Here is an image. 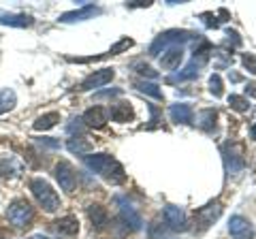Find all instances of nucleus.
<instances>
[{
	"label": "nucleus",
	"mask_w": 256,
	"mask_h": 239,
	"mask_svg": "<svg viewBox=\"0 0 256 239\" xmlns=\"http://www.w3.org/2000/svg\"><path fill=\"white\" fill-rule=\"evenodd\" d=\"M84 162L88 169H92L94 173L102 175L107 182L111 184H120V182L126 180V173H124V166L120 164L116 158H111L109 154H88L84 156Z\"/></svg>",
	"instance_id": "1"
},
{
	"label": "nucleus",
	"mask_w": 256,
	"mask_h": 239,
	"mask_svg": "<svg viewBox=\"0 0 256 239\" xmlns=\"http://www.w3.org/2000/svg\"><path fill=\"white\" fill-rule=\"evenodd\" d=\"M54 228L58 230L60 235H77L79 233V220L75 216H64L60 220H56L54 222Z\"/></svg>",
	"instance_id": "18"
},
{
	"label": "nucleus",
	"mask_w": 256,
	"mask_h": 239,
	"mask_svg": "<svg viewBox=\"0 0 256 239\" xmlns=\"http://www.w3.org/2000/svg\"><path fill=\"white\" fill-rule=\"evenodd\" d=\"M228 233L233 239H252L254 228L244 216H233L228 220Z\"/></svg>",
	"instance_id": "10"
},
{
	"label": "nucleus",
	"mask_w": 256,
	"mask_h": 239,
	"mask_svg": "<svg viewBox=\"0 0 256 239\" xmlns=\"http://www.w3.org/2000/svg\"><path fill=\"white\" fill-rule=\"evenodd\" d=\"M228 105L233 107L235 111H248V98H244V96H239V94H230L228 96Z\"/></svg>",
	"instance_id": "26"
},
{
	"label": "nucleus",
	"mask_w": 256,
	"mask_h": 239,
	"mask_svg": "<svg viewBox=\"0 0 256 239\" xmlns=\"http://www.w3.org/2000/svg\"><path fill=\"white\" fill-rule=\"evenodd\" d=\"M54 175H56V180H58V184L62 190H66V192H75V188H77V173L73 169V164L66 162V160H62L56 164V169H54Z\"/></svg>",
	"instance_id": "5"
},
{
	"label": "nucleus",
	"mask_w": 256,
	"mask_h": 239,
	"mask_svg": "<svg viewBox=\"0 0 256 239\" xmlns=\"http://www.w3.org/2000/svg\"><path fill=\"white\" fill-rule=\"evenodd\" d=\"M0 24L2 26H11V28H30L34 24V20L24 13H6V15H0Z\"/></svg>",
	"instance_id": "16"
},
{
	"label": "nucleus",
	"mask_w": 256,
	"mask_h": 239,
	"mask_svg": "<svg viewBox=\"0 0 256 239\" xmlns=\"http://www.w3.org/2000/svg\"><path fill=\"white\" fill-rule=\"evenodd\" d=\"M222 154H224V166H226L228 175H235V173H239L246 166L242 150H239L237 146H224Z\"/></svg>",
	"instance_id": "7"
},
{
	"label": "nucleus",
	"mask_w": 256,
	"mask_h": 239,
	"mask_svg": "<svg viewBox=\"0 0 256 239\" xmlns=\"http://www.w3.org/2000/svg\"><path fill=\"white\" fill-rule=\"evenodd\" d=\"M184 60V50L182 47H171V50H166L162 54V58H160V66L164 70H175Z\"/></svg>",
	"instance_id": "15"
},
{
	"label": "nucleus",
	"mask_w": 256,
	"mask_h": 239,
	"mask_svg": "<svg viewBox=\"0 0 256 239\" xmlns=\"http://www.w3.org/2000/svg\"><path fill=\"white\" fill-rule=\"evenodd\" d=\"M6 218H9V222L13 226L24 228V226H30L32 218H34V210H32V205L26 201V198H18V201H13L9 205Z\"/></svg>",
	"instance_id": "4"
},
{
	"label": "nucleus",
	"mask_w": 256,
	"mask_h": 239,
	"mask_svg": "<svg viewBox=\"0 0 256 239\" xmlns=\"http://www.w3.org/2000/svg\"><path fill=\"white\" fill-rule=\"evenodd\" d=\"M137 70H139V75H143V77H150V79H156L158 77V70H154L152 66H148V64H137Z\"/></svg>",
	"instance_id": "30"
},
{
	"label": "nucleus",
	"mask_w": 256,
	"mask_h": 239,
	"mask_svg": "<svg viewBox=\"0 0 256 239\" xmlns=\"http://www.w3.org/2000/svg\"><path fill=\"white\" fill-rule=\"evenodd\" d=\"M216 120H218V111L216 109H203L201 114L196 116V124L201 126L203 130H214L216 128Z\"/></svg>",
	"instance_id": "23"
},
{
	"label": "nucleus",
	"mask_w": 256,
	"mask_h": 239,
	"mask_svg": "<svg viewBox=\"0 0 256 239\" xmlns=\"http://www.w3.org/2000/svg\"><path fill=\"white\" fill-rule=\"evenodd\" d=\"M109 116H111V120H114V122L124 124V122H130V120L134 118V111H132V107L128 105V102H118V105L111 107Z\"/></svg>",
	"instance_id": "19"
},
{
	"label": "nucleus",
	"mask_w": 256,
	"mask_h": 239,
	"mask_svg": "<svg viewBox=\"0 0 256 239\" xmlns=\"http://www.w3.org/2000/svg\"><path fill=\"white\" fill-rule=\"evenodd\" d=\"M114 77H116L114 68H100V70H96V73L88 75L82 82V86H79V90H94V88H102V86H107Z\"/></svg>",
	"instance_id": "8"
},
{
	"label": "nucleus",
	"mask_w": 256,
	"mask_h": 239,
	"mask_svg": "<svg viewBox=\"0 0 256 239\" xmlns=\"http://www.w3.org/2000/svg\"><path fill=\"white\" fill-rule=\"evenodd\" d=\"M220 214H222V205L218 201H212L205 207H198L196 214H194V222L201 226V230H205L207 226L214 224V222L220 218Z\"/></svg>",
	"instance_id": "6"
},
{
	"label": "nucleus",
	"mask_w": 256,
	"mask_h": 239,
	"mask_svg": "<svg viewBox=\"0 0 256 239\" xmlns=\"http://www.w3.org/2000/svg\"><path fill=\"white\" fill-rule=\"evenodd\" d=\"M15 105H18L15 92L11 90V88H2V90H0V116L6 114V111H11Z\"/></svg>",
	"instance_id": "24"
},
{
	"label": "nucleus",
	"mask_w": 256,
	"mask_h": 239,
	"mask_svg": "<svg viewBox=\"0 0 256 239\" xmlns=\"http://www.w3.org/2000/svg\"><path fill=\"white\" fill-rule=\"evenodd\" d=\"M192 38V32H188V30H166L164 34L156 36V41L152 43L150 47V54L152 56H158L160 52H166L171 50V47H178L182 43H186Z\"/></svg>",
	"instance_id": "3"
},
{
	"label": "nucleus",
	"mask_w": 256,
	"mask_h": 239,
	"mask_svg": "<svg viewBox=\"0 0 256 239\" xmlns=\"http://www.w3.org/2000/svg\"><path fill=\"white\" fill-rule=\"evenodd\" d=\"M88 218H90L94 228H102L109 222V214L102 205H90L88 207Z\"/></svg>",
	"instance_id": "20"
},
{
	"label": "nucleus",
	"mask_w": 256,
	"mask_h": 239,
	"mask_svg": "<svg viewBox=\"0 0 256 239\" xmlns=\"http://www.w3.org/2000/svg\"><path fill=\"white\" fill-rule=\"evenodd\" d=\"M222 90H224V88H222V79H220L218 73H214L210 77V92L214 94L216 98H218V96H222Z\"/></svg>",
	"instance_id": "27"
},
{
	"label": "nucleus",
	"mask_w": 256,
	"mask_h": 239,
	"mask_svg": "<svg viewBox=\"0 0 256 239\" xmlns=\"http://www.w3.org/2000/svg\"><path fill=\"white\" fill-rule=\"evenodd\" d=\"M30 239H52V237H45V235H34V237H30Z\"/></svg>",
	"instance_id": "37"
},
{
	"label": "nucleus",
	"mask_w": 256,
	"mask_h": 239,
	"mask_svg": "<svg viewBox=\"0 0 256 239\" xmlns=\"http://www.w3.org/2000/svg\"><path fill=\"white\" fill-rule=\"evenodd\" d=\"M134 86H137L141 92H146V94H150V96H154V98H158V100H162V92L158 90V86H156V84H150V82H137Z\"/></svg>",
	"instance_id": "25"
},
{
	"label": "nucleus",
	"mask_w": 256,
	"mask_h": 239,
	"mask_svg": "<svg viewBox=\"0 0 256 239\" xmlns=\"http://www.w3.org/2000/svg\"><path fill=\"white\" fill-rule=\"evenodd\" d=\"M114 94H120V90H111V92H98L96 96H114Z\"/></svg>",
	"instance_id": "35"
},
{
	"label": "nucleus",
	"mask_w": 256,
	"mask_h": 239,
	"mask_svg": "<svg viewBox=\"0 0 256 239\" xmlns=\"http://www.w3.org/2000/svg\"><path fill=\"white\" fill-rule=\"evenodd\" d=\"M38 141H41V146H47V148H60V143L54 139H38Z\"/></svg>",
	"instance_id": "32"
},
{
	"label": "nucleus",
	"mask_w": 256,
	"mask_h": 239,
	"mask_svg": "<svg viewBox=\"0 0 256 239\" xmlns=\"http://www.w3.org/2000/svg\"><path fill=\"white\" fill-rule=\"evenodd\" d=\"M164 220H166V224H169V228H173V230H182V233L188 230V218L182 207H178V205L164 207Z\"/></svg>",
	"instance_id": "9"
},
{
	"label": "nucleus",
	"mask_w": 256,
	"mask_h": 239,
	"mask_svg": "<svg viewBox=\"0 0 256 239\" xmlns=\"http://www.w3.org/2000/svg\"><path fill=\"white\" fill-rule=\"evenodd\" d=\"M242 62H244V66L248 68V73L256 75V56H252V54H246L244 58H242Z\"/></svg>",
	"instance_id": "29"
},
{
	"label": "nucleus",
	"mask_w": 256,
	"mask_h": 239,
	"mask_svg": "<svg viewBox=\"0 0 256 239\" xmlns=\"http://www.w3.org/2000/svg\"><path fill=\"white\" fill-rule=\"evenodd\" d=\"M250 137L256 141V124H252V128H250Z\"/></svg>",
	"instance_id": "36"
},
{
	"label": "nucleus",
	"mask_w": 256,
	"mask_h": 239,
	"mask_svg": "<svg viewBox=\"0 0 256 239\" xmlns=\"http://www.w3.org/2000/svg\"><path fill=\"white\" fill-rule=\"evenodd\" d=\"M150 114H152V120H150L152 126H156V124H158V116H160V111H158L154 105H150Z\"/></svg>",
	"instance_id": "31"
},
{
	"label": "nucleus",
	"mask_w": 256,
	"mask_h": 239,
	"mask_svg": "<svg viewBox=\"0 0 256 239\" xmlns=\"http://www.w3.org/2000/svg\"><path fill=\"white\" fill-rule=\"evenodd\" d=\"M100 9L94 4H84L82 9H75V11H68V13H62L60 15V22L64 24H70V22H84V20H90L94 15H98Z\"/></svg>",
	"instance_id": "14"
},
{
	"label": "nucleus",
	"mask_w": 256,
	"mask_h": 239,
	"mask_svg": "<svg viewBox=\"0 0 256 239\" xmlns=\"http://www.w3.org/2000/svg\"><path fill=\"white\" fill-rule=\"evenodd\" d=\"M58 122H60V114H58V111H50V114L38 116L34 120V124H32V128H34V130H50Z\"/></svg>",
	"instance_id": "21"
},
{
	"label": "nucleus",
	"mask_w": 256,
	"mask_h": 239,
	"mask_svg": "<svg viewBox=\"0 0 256 239\" xmlns=\"http://www.w3.org/2000/svg\"><path fill=\"white\" fill-rule=\"evenodd\" d=\"M126 6H152V2L150 0H146V2L143 0H134V2H126Z\"/></svg>",
	"instance_id": "33"
},
{
	"label": "nucleus",
	"mask_w": 256,
	"mask_h": 239,
	"mask_svg": "<svg viewBox=\"0 0 256 239\" xmlns=\"http://www.w3.org/2000/svg\"><path fill=\"white\" fill-rule=\"evenodd\" d=\"M246 92L250 94V96H256V84H248V88H246Z\"/></svg>",
	"instance_id": "34"
},
{
	"label": "nucleus",
	"mask_w": 256,
	"mask_h": 239,
	"mask_svg": "<svg viewBox=\"0 0 256 239\" xmlns=\"http://www.w3.org/2000/svg\"><path fill=\"white\" fill-rule=\"evenodd\" d=\"M169 116L175 124H192L194 120V114H192L190 105H184V102H178V105H171Z\"/></svg>",
	"instance_id": "17"
},
{
	"label": "nucleus",
	"mask_w": 256,
	"mask_h": 239,
	"mask_svg": "<svg viewBox=\"0 0 256 239\" xmlns=\"http://www.w3.org/2000/svg\"><path fill=\"white\" fill-rule=\"evenodd\" d=\"M118 203H120V214H122V220L126 222V226H130V230H139L143 226V220L139 216V212L122 196H118Z\"/></svg>",
	"instance_id": "11"
},
{
	"label": "nucleus",
	"mask_w": 256,
	"mask_h": 239,
	"mask_svg": "<svg viewBox=\"0 0 256 239\" xmlns=\"http://www.w3.org/2000/svg\"><path fill=\"white\" fill-rule=\"evenodd\" d=\"M24 173V162L13 154H2L0 156V175L2 178H20Z\"/></svg>",
	"instance_id": "12"
},
{
	"label": "nucleus",
	"mask_w": 256,
	"mask_h": 239,
	"mask_svg": "<svg viewBox=\"0 0 256 239\" xmlns=\"http://www.w3.org/2000/svg\"><path fill=\"white\" fill-rule=\"evenodd\" d=\"M66 148H68V152H73L77 156H88L92 150V143L86 137H73V139L66 141Z\"/></svg>",
	"instance_id": "22"
},
{
	"label": "nucleus",
	"mask_w": 256,
	"mask_h": 239,
	"mask_svg": "<svg viewBox=\"0 0 256 239\" xmlns=\"http://www.w3.org/2000/svg\"><path fill=\"white\" fill-rule=\"evenodd\" d=\"M107 120H109V111L105 107H90L84 114L82 122L86 126H90V128H102L107 124Z\"/></svg>",
	"instance_id": "13"
},
{
	"label": "nucleus",
	"mask_w": 256,
	"mask_h": 239,
	"mask_svg": "<svg viewBox=\"0 0 256 239\" xmlns=\"http://www.w3.org/2000/svg\"><path fill=\"white\" fill-rule=\"evenodd\" d=\"M134 45V41H132V38H122V41H118L114 47H111V50H109V56H116V54H120V52H124V50H128V47H132Z\"/></svg>",
	"instance_id": "28"
},
{
	"label": "nucleus",
	"mask_w": 256,
	"mask_h": 239,
	"mask_svg": "<svg viewBox=\"0 0 256 239\" xmlns=\"http://www.w3.org/2000/svg\"><path fill=\"white\" fill-rule=\"evenodd\" d=\"M30 190H32V194H34V198L38 201V205L43 207L45 212H58V207H60V196L56 194V190L50 186V182L43 180V178H34L30 182Z\"/></svg>",
	"instance_id": "2"
}]
</instances>
